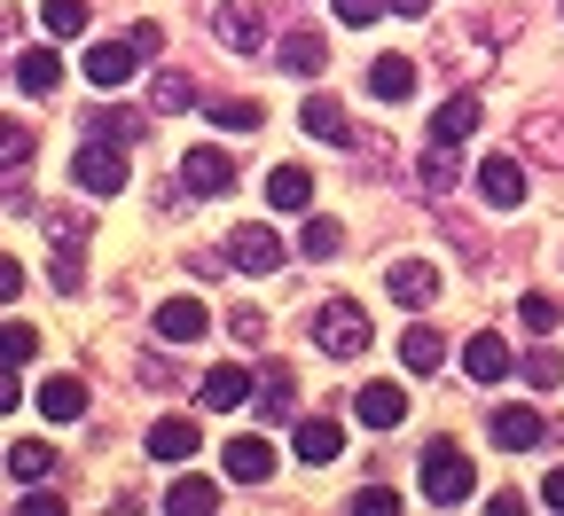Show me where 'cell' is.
<instances>
[{"mask_svg":"<svg viewBox=\"0 0 564 516\" xmlns=\"http://www.w3.org/2000/svg\"><path fill=\"white\" fill-rule=\"evenodd\" d=\"M470 454L455 447V438H440L432 454H423V501H440V508H455V501H470Z\"/></svg>","mask_w":564,"mask_h":516,"instance_id":"cell-1","label":"cell"},{"mask_svg":"<svg viewBox=\"0 0 564 516\" xmlns=\"http://www.w3.org/2000/svg\"><path fill=\"white\" fill-rule=\"evenodd\" d=\"M314 344H322L329 360H352V352H369V314L352 306V298H329V306L314 314Z\"/></svg>","mask_w":564,"mask_h":516,"instance_id":"cell-2","label":"cell"},{"mask_svg":"<svg viewBox=\"0 0 564 516\" xmlns=\"http://www.w3.org/2000/svg\"><path fill=\"white\" fill-rule=\"evenodd\" d=\"M70 180H79L87 196H118L126 188V141H87L79 165H70Z\"/></svg>","mask_w":564,"mask_h":516,"instance_id":"cell-3","label":"cell"},{"mask_svg":"<svg viewBox=\"0 0 564 516\" xmlns=\"http://www.w3.org/2000/svg\"><path fill=\"white\" fill-rule=\"evenodd\" d=\"M384 289H392L400 314H423V306L440 298V266H432V259H392V266H384Z\"/></svg>","mask_w":564,"mask_h":516,"instance_id":"cell-4","label":"cell"},{"mask_svg":"<svg viewBox=\"0 0 564 516\" xmlns=\"http://www.w3.org/2000/svg\"><path fill=\"white\" fill-rule=\"evenodd\" d=\"M181 188H188V196H228V188H236V157L220 150V141H204V150L181 157Z\"/></svg>","mask_w":564,"mask_h":516,"instance_id":"cell-5","label":"cell"},{"mask_svg":"<svg viewBox=\"0 0 564 516\" xmlns=\"http://www.w3.org/2000/svg\"><path fill=\"white\" fill-rule=\"evenodd\" d=\"M478 196H486L494 211H518V204H525V157L494 150V157L478 165Z\"/></svg>","mask_w":564,"mask_h":516,"instance_id":"cell-6","label":"cell"},{"mask_svg":"<svg viewBox=\"0 0 564 516\" xmlns=\"http://www.w3.org/2000/svg\"><path fill=\"white\" fill-rule=\"evenodd\" d=\"M228 266L236 274H274L282 266V235L274 228H236L228 235Z\"/></svg>","mask_w":564,"mask_h":516,"instance_id":"cell-7","label":"cell"},{"mask_svg":"<svg viewBox=\"0 0 564 516\" xmlns=\"http://www.w3.org/2000/svg\"><path fill=\"white\" fill-rule=\"evenodd\" d=\"M133 63H141L133 40H95V47H87V87H126Z\"/></svg>","mask_w":564,"mask_h":516,"instance_id":"cell-8","label":"cell"},{"mask_svg":"<svg viewBox=\"0 0 564 516\" xmlns=\"http://www.w3.org/2000/svg\"><path fill=\"white\" fill-rule=\"evenodd\" d=\"M494 447H502V454H525V447H541V438H549V422L533 415V407H494Z\"/></svg>","mask_w":564,"mask_h":516,"instance_id":"cell-9","label":"cell"},{"mask_svg":"<svg viewBox=\"0 0 564 516\" xmlns=\"http://www.w3.org/2000/svg\"><path fill=\"white\" fill-rule=\"evenodd\" d=\"M220 470L243 477V485H267V477H274V447H267V438H228V447H220Z\"/></svg>","mask_w":564,"mask_h":516,"instance_id":"cell-10","label":"cell"},{"mask_svg":"<svg viewBox=\"0 0 564 516\" xmlns=\"http://www.w3.org/2000/svg\"><path fill=\"white\" fill-rule=\"evenodd\" d=\"M352 415H361V430H400V415H408V392H400V384H361Z\"/></svg>","mask_w":564,"mask_h":516,"instance_id":"cell-11","label":"cell"},{"mask_svg":"<svg viewBox=\"0 0 564 516\" xmlns=\"http://www.w3.org/2000/svg\"><path fill=\"white\" fill-rule=\"evenodd\" d=\"M204 329H212V314H204L196 298H165V306H158V337H165V344H196Z\"/></svg>","mask_w":564,"mask_h":516,"instance_id":"cell-12","label":"cell"},{"mask_svg":"<svg viewBox=\"0 0 564 516\" xmlns=\"http://www.w3.org/2000/svg\"><path fill=\"white\" fill-rule=\"evenodd\" d=\"M463 367H470L478 384H502V376H510V344L494 337V329H478V337L463 344Z\"/></svg>","mask_w":564,"mask_h":516,"instance_id":"cell-13","label":"cell"},{"mask_svg":"<svg viewBox=\"0 0 564 516\" xmlns=\"http://www.w3.org/2000/svg\"><path fill=\"white\" fill-rule=\"evenodd\" d=\"M220 40H228L236 55H259V47H267V17L243 9V0H228V9H220Z\"/></svg>","mask_w":564,"mask_h":516,"instance_id":"cell-14","label":"cell"},{"mask_svg":"<svg viewBox=\"0 0 564 516\" xmlns=\"http://www.w3.org/2000/svg\"><path fill=\"white\" fill-rule=\"evenodd\" d=\"M478 118H486V110H478V95H447V102H440V118H432V141H447V150H455V141H470V133H478Z\"/></svg>","mask_w":564,"mask_h":516,"instance_id":"cell-15","label":"cell"},{"mask_svg":"<svg viewBox=\"0 0 564 516\" xmlns=\"http://www.w3.org/2000/svg\"><path fill=\"white\" fill-rule=\"evenodd\" d=\"M291 447H299V462H314V470H322V462H337V447H345V430H337L329 415H306Z\"/></svg>","mask_w":564,"mask_h":516,"instance_id":"cell-16","label":"cell"},{"mask_svg":"<svg viewBox=\"0 0 564 516\" xmlns=\"http://www.w3.org/2000/svg\"><path fill=\"white\" fill-rule=\"evenodd\" d=\"M369 95H377V102H408V95H415V63H408V55H377V63H369Z\"/></svg>","mask_w":564,"mask_h":516,"instance_id":"cell-17","label":"cell"},{"mask_svg":"<svg viewBox=\"0 0 564 516\" xmlns=\"http://www.w3.org/2000/svg\"><path fill=\"white\" fill-rule=\"evenodd\" d=\"M267 204H274V211H306V204H314V173H306V165H274V173H267Z\"/></svg>","mask_w":564,"mask_h":516,"instance_id":"cell-18","label":"cell"},{"mask_svg":"<svg viewBox=\"0 0 564 516\" xmlns=\"http://www.w3.org/2000/svg\"><path fill=\"white\" fill-rule=\"evenodd\" d=\"M40 415H47V422H79V415H87V384H79V376H47V384H40Z\"/></svg>","mask_w":564,"mask_h":516,"instance_id":"cell-19","label":"cell"},{"mask_svg":"<svg viewBox=\"0 0 564 516\" xmlns=\"http://www.w3.org/2000/svg\"><path fill=\"white\" fill-rule=\"evenodd\" d=\"M196 438H204V430H196L188 415H165V422H150V454H158V462H188Z\"/></svg>","mask_w":564,"mask_h":516,"instance_id":"cell-20","label":"cell"},{"mask_svg":"<svg viewBox=\"0 0 564 516\" xmlns=\"http://www.w3.org/2000/svg\"><path fill=\"white\" fill-rule=\"evenodd\" d=\"M196 392H204V407H243V399H251V376H243L236 360H220V367H204Z\"/></svg>","mask_w":564,"mask_h":516,"instance_id":"cell-21","label":"cell"},{"mask_svg":"<svg viewBox=\"0 0 564 516\" xmlns=\"http://www.w3.org/2000/svg\"><path fill=\"white\" fill-rule=\"evenodd\" d=\"M447 360V344H440V329H400V367H408V376H432V367Z\"/></svg>","mask_w":564,"mask_h":516,"instance_id":"cell-22","label":"cell"},{"mask_svg":"<svg viewBox=\"0 0 564 516\" xmlns=\"http://www.w3.org/2000/svg\"><path fill=\"white\" fill-rule=\"evenodd\" d=\"M17 87H24V95H55V87H63L55 47H24V55H17Z\"/></svg>","mask_w":564,"mask_h":516,"instance_id":"cell-23","label":"cell"},{"mask_svg":"<svg viewBox=\"0 0 564 516\" xmlns=\"http://www.w3.org/2000/svg\"><path fill=\"white\" fill-rule=\"evenodd\" d=\"M24 165H32V125L0 118V188H9V180H17Z\"/></svg>","mask_w":564,"mask_h":516,"instance_id":"cell-24","label":"cell"},{"mask_svg":"<svg viewBox=\"0 0 564 516\" xmlns=\"http://www.w3.org/2000/svg\"><path fill=\"white\" fill-rule=\"evenodd\" d=\"M165 508H173V516H212V508H220V485H212V477H181V485L165 493Z\"/></svg>","mask_w":564,"mask_h":516,"instance_id":"cell-25","label":"cell"},{"mask_svg":"<svg viewBox=\"0 0 564 516\" xmlns=\"http://www.w3.org/2000/svg\"><path fill=\"white\" fill-rule=\"evenodd\" d=\"M251 399H259V415H267V422H282V407L299 399V384H291V367H267V376L251 384Z\"/></svg>","mask_w":564,"mask_h":516,"instance_id":"cell-26","label":"cell"},{"mask_svg":"<svg viewBox=\"0 0 564 516\" xmlns=\"http://www.w3.org/2000/svg\"><path fill=\"white\" fill-rule=\"evenodd\" d=\"M40 32H47V40H79V32H87V0H47V9H40Z\"/></svg>","mask_w":564,"mask_h":516,"instance_id":"cell-27","label":"cell"},{"mask_svg":"<svg viewBox=\"0 0 564 516\" xmlns=\"http://www.w3.org/2000/svg\"><path fill=\"white\" fill-rule=\"evenodd\" d=\"M282 63H291L299 79H322V63H329V47H322L314 32H291V40H282Z\"/></svg>","mask_w":564,"mask_h":516,"instance_id":"cell-28","label":"cell"},{"mask_svg":"<svg viewBox=\"0 0 564 516\" xmlns=\"http://www.w3.org/2000/svg\"><path fill=\"white\" fill-rule=\"evenodd\" d=\"M525 150L541 165H564V118H525Z\"/></svg>","mask_w":564,"mask_h":516,"instance_id":"cell-29","label":"cell"},{"mask_svg":"<svg viewBox=\"0 0 564 516\" xmlns=\"http://www.w3.org/2000/svg\"><path fill=\"white\" fill-rule=\"evenodd\" d=\"M299 251H306V259H337V251H345V228H337V219H322V211H314L306 228H299Z\"/></svg>","mask_w":564,"mask_h":516,"instance_id":"cell-30","label":"cell"},{"mask_svg":"<svg viewBox=\"0 0 564 516\" xmlns=\"http://www.w3.org/2000/svg\"><path fill=\"white\" fill-rule=\"evenodd\" d=\"M9 470L32 485V477H55V447H40V438H17L9 447Z\"/></svg>","mask_w":564,"mask_h":516,"instance_id":"cell-31","label":"cell"},{"mask_svg":"<svg viewBox=\"0 0 564 516\" xmlns=\"http://www.w3.org/2000/svg\"><path fill=\"white\" fill-rule=\"evenodd\" d=\"M299 118H306V133H314V141H345V133H352V125H345V110H337L329 95H314Z\"/></svg>","mask_w":564,"mask_h":516,"instance_id":"cell-32","label":"cell"},{"mask_svg":"<svg viewBox=\"0 0 564 516\" xmlns=\"http://www.w3.org/2000/svg\"><path fill=\"white\" fill-rule=\"evenodd\" d=\"M423 188H432V196H447L455 188V150H447V141H432V150H423V173H415Z\"/></svg>","mask_w":564,"mask_h":516,"instance_id":"cell-33","label":"cell"},{"mask_svg":"<svg viewBox=\"0 0 564 516\" xmlns=\"http://www.w3.org/2000/svg\"><path fill=\"white\" fill-rule=\"evenodd\" d=\"M150 110L165 118V110H188V79H181V70H158V79H150Z\"/></svg>","mask_w":564,"mask_h":516,"instance_id":"cell-34","label":"cell"},{"mask_svg":"<svg viewBox=\"0 0 564 516\" xmlns=\"http://www.w3.org/2000/svg\"><path fill=\"white\" fill-rule=\"evenodd\" d=\"M204 110H212V125H236V133L259 125V102H236V95H228V102H204Z\"/></svg>","mask_w":564,"mask_h":516,"instance_id":"cell-35","label":"cell"},{"mask_svg":"<svg viewBox=\"0 0 564 516\" xmlns=\"http://www.w3.org/2000/svg\"><path fill=\"white\" fill-rule=\"evenodd\" d=\"M525 376H533L541 392H556V384H564V360H556V352H525Z\"/></svg>","mask_w":564,"mask_h":516,"instance_id":"cell-36","label":"cell"},{"mask_svg":"<svg viewBox=\"0 0 564 516\" xmlns=\"http://www.w3.org/2000/svg\"><path fill=\"white\" fill-rule=\"evenodd\" d=\"M40 352V337L24 329V321H9V329H0V360H32Z\"/></svg>","mask_w":564,"mask_h":516,"instance_id":"cell-37","label":"cell"},{"mask_svg":"<svg viewBox=\"0 0 564 516\" xmlns=\"http://www.w3.org/2000/svg\"><path fill=\"white\" fill-rule=\"evenodd\" d=\"M102 141H141V110H102Z\"/></svg>","mask_w":564,"mask_h":516,"instance_id":"cell-38","label":"cell"},{"mask_svg":"<svg viewBox=\"0 0 564 516\" xmlns=\"http://www.w3.org/2000/svg\"><path fill=\"white\" fill-rule=\"evenodd\" d=\"M17 298H24V266L0 251V306H17Z\"/></svg>","mask_w":564,"mask_h":516,"instance_id":"cell-39","label":"cell"},{"mask_svg":"<svg viewBox=\"0 0 564 516\" xmlns=\"http://www.w3.org/2000/svg\"><path fill=\"white\" fill-rule=\"evenodd\" d=\"M384 9H392V0H337V17H345V24H377Z\"/></svg>","mask_w":564,"mask_h":516,"instance_id":"cell-40","label":"cell"},{"mask_svg":"<svg viewBox=\"0 0 564 516\" xmlns=\"http://www.w3.org/2000/svg\"><path fill=\"white\" fill-rule=\"evenodd\" d=\"M352 508H361V516H392V508H400V493H392V485H369Z\"/></svg>","mask_w":564,"mask_h":516,"instance_id":"cell-41","label":"cell"},{"mask_svg":"<svg viewBox=\"0 0 564 516\" xmlns=\"http://www.w3.org/2000/svg\"><path fill=\"white\" fill-rule=\"evenodd\" d=\"M518 321H525V329H556V306H549V298H518Z\"/></svg>","mask_w":564,"mask_h":516,"instance_id":"cell-42","label":"cell"},{"mask_svg":"<svg viewBox=\"0 0 564 516\" xmlns=\"http://www.w3.org/2000/svg\"><path fill=\"white\" fill-rule=\"evenodd\" d=\"M17 407V360H0V415Z\"/></svg>","mask_w":564,"mask_h":516,"instance_id":"cell-43","label":"cell"},{"mask_svg":"<svg viewBox=\"0 0 564 516\" xmlns=\"http://www.w3.org/2000/svg\"><path fill=\"white\" fill-rule=\"evenodd\" d=\"M541 501H549V508H564V462H556V470L541 477Z\"/></svg>","mask_w":564,"mask_h":516,"instance_id":"cell-44","label":"cell"},{"mask_svg":"<svg viewBox=\"0 0 564 516\" xmlns=\"http://www.w3.org/2000/svg\"><path fill=\"white\" fill-rule=\"evenodd\" d=\"M392 9H400V17H432V0H392Z\"/></svg>","mask_w":564,"mask_h":516,"instance_id":"cell-45","label":"cell"},{"mask_svg":"<svg viewBox=\"0 0 564 516\" xmlns=\"http://www.w3.org/2000/svg\"><path fill=\"white\" fill-rule=\"evenodd\" d=\"M9 32H17V24H9V17H0V40H9Z\"/></svg>","mask_w":564,"mask_h":516,"instance_id":"cell-46","label":"cell"}]
</instances>
